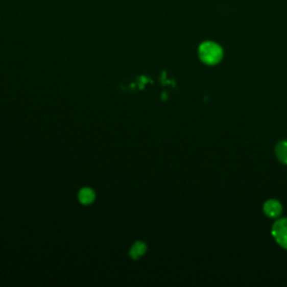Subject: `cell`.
Here are the masks:
<instances>
[{"label": "cell", "instance_id": "cell-4", "mask_svg": "<svg viewBox=\"0 0 287 287\" xmlns=\"http://www.w3.org/2000/svg\"><path fill=\"white\" fill-rule=\"evenodd\" d=\"M78 198H79L80 203H82L83 205H89L95 200V193L92 188L83 187L80 190V192L78 194Z\"/></svg>", "mask_w": 287, "mask_h": 287}, {"label": "cell", "instance_id": "cell-6", "mask_svg": "<svg viewBox=\"0 0 287 287\" xmlns=\"http://www.w3.org/2000/svg\"><path fill=\"white\" fill-rule=\"evenodd\" d=\"M275 153L280 163L287 165V140H282L277 144Z\"/></svg>", "mask_w": 287, "mask_h": 287}, {"label": "cell", "instance_id": "cell-1", "mask_svg": "<svg viewBox=\"0 0 287 287\" xmlns=\"http://www.w3.org/2000/svg\"><path fill=\"white\" fill-rule=\"evenodd\" d=\"M200 60L206 65H216L223 57V50L214 42H204L199 47Z\"/></svg>", "mask_w": 287, "mask_h": 287}, {"label": "cell", "instance_id": "cell-2", "mask_svg": "<svg viewBox=\"0 0 287 287\" xmlns=\"http://www.w3.org/2000/svg\"><path fill=\"white\" fill-rule=\"evenodd\" d=\"M272 234L282 248L287 249V218H283L274 223Z\"/></svg>", "mask_w": 287, "mask_h": 287}, {"label": "cell", "instance_id": "cell-3", "mask_svg": "<svg viewBox=\"0 0 287 287\" xmlns=\"http://www.w3.org/2000/svg\"><path fill=\"white\" fill-rule=\"evenodd\" d=\"M283 206L277 200H268L264 204V212L268 218H278L282 214Z\"/></svg>", "mask_w": 287, "mask_h": 287}, {"label": "cell", "instance_id": "cell-5", "mask_svg": "<svg viewBox=\"0 0 287 287\" xmlns=\"http://www.w3.org/2000/svg\"><path fill=\"white\" fill-rule=\"evenodd\" d=\"M146 249H147V247L145 244L142 243V241H137V243H135L133 245V247L130 248L129 255L131 258H133V259H139L141 256L145 255Z\"/></svg>", "mask_w": 287, "mask_h": 287}]
</instances>
